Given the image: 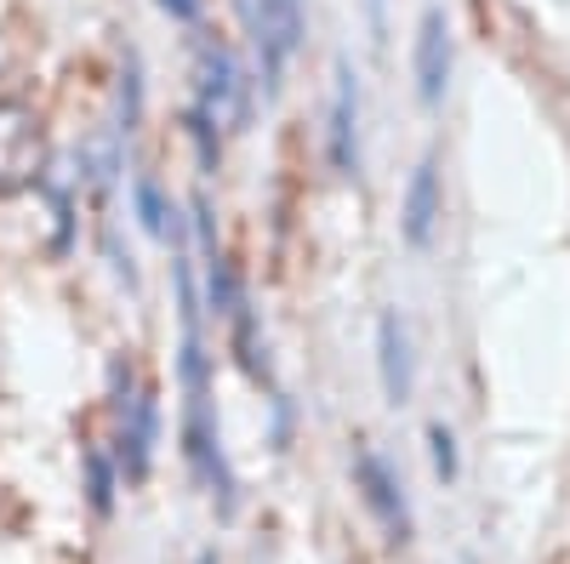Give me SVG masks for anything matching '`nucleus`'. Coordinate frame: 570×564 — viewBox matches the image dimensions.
<instances>
[{
  "label": "nucleus",
  "mask_w": 570,
  "mask_h": 564,
  "mask_svg": "<svg viewBox=\"0 0 570 564\" xmlns=\"http://www.w3.org/2000/svg\"><path fill=\"white\" fill-rule=\"evenodd\" d=\"M115 422H120V479H149V462H155V439H160V399L149 383H137L131 365H115Z\"/></svg>",
  "instance_id": "1"
},
{
  "label": "nucleus",
  "mask_w": 570,
  "mask_h": 564,
  "mask_svg": "<svg viewBox=\"0 0 570 564\" xmlns=\"http://www.w3.org/2000/svg\"><path fill=\"white\" fill-rule=\"evenodd\" d=\"M195 115H206L217 131H246L252 115V80L234 63L228 46L206 40L200 46V86H195Z\"/></svg>",
  "instance_id": "2"
},
{
  "label": "nucleus",
  "mask_w": 570,
  "mask_h": 564,
  "mask_svg": "<svg viewBox=\"0 0 570 564\" xmlns=\"http://www.w3.org/2000/svg\"><path fill=\"white\" fill-rule=\"evenodd\" d=\"M246 12H252V40H257V63H263V91H274L285 63L303 52L308 7L303 0H252Z\"/></svg>",
  "instance_id": "3"
},
{
  "label": "nucleus",
  "mask_w": 570,
  "mask_h": 564,
  "mask_svg": "<svg viewBox=\"0 0 570 564\" xmlns=\"http://www.w3.org/2000/svg\"><path fill=\"white\" fill-rule=\"evenodd\" d=\"M46 177V126L29 103H7L0 98V195Z\"/></svg>",
  "instance_id": "4"
},
{
  "label": "nucleus",
  "mask_w": 570,
  "mask_h": 564,
  "mask_svg": "<svg viewBox=\"0 0 570 564\" xmlns=\"http://www.w3.org/2000/svg\"><path fill=\"white\" fill-rule=\"evenodd\" d=\"M354 491L360 502L371 507V520L383 525L389 542H405L411 536V502H405V485L394 474V462L371 445H354Z\"/></svg>",
  "instance_id": "5"
},
{
  "label": "nucleus",
  "mask_w": 570,
  "mask_h": 564,
  "mask_svg": "<svg viewBox=\"0 0 570 564\" xmlns=\"http://www.w3.org/2000/svg\"><path fill=\"white\" fill-rule=\"evenodd\" d=\"M331 120H325V155L337 177H360V80L348 63H337L331 75Z\"/></svg>",
  "instance_id": "6"
},
{
  "label": "nucleus",
  "mask_w": 570,
  "mask_h": 564,
  "mask_svg": "<svg viewBox=\"0 0 570 564\" xmlns=\"http://www.w3.org/2000/svg\"><path fill=\"white\" fill-rule=\"evenodd\" d=\"M440 217H445V188H440V166L422 160L405 182V206H400V234L411 251H428L440 234Z\"/></svg>",
  "instance_id": "7"
},
{
  "label": "nucleus",
  "mask_w": 570,
  "mask_h": 564,
  "mask_svg": "<svg viewBox=\"0 0 570 564\" xmlns=\"http://www.w3.org/2000/svg\"><path fill=\"white\" fill-rule=\"evenodd\" d=\"M445 86H451V23L440 7H428L416 23V98L428 109H440Z\"/></svg>",
  "instance_id": "8"
},
{
  "label": "nucleus",
  "mask_w": 570,
  "mask_h": 564,
  "mask_svg": "<svg viewBox=\"0 0 570 564\" xmlns=\"http://www.w3.org/2000/svg\"><path fill=\"white\" fill-rule=\"evenodd\" d=\"M376 376H383V399L405 405L416 388V359H411V332L394 308L376 314Z\"/></svg>",
  "instance_id": "9"
},
{
  "label": "nucleus",
  "mask_w": 570,
  "mask_h": 564,
  "mask_svg": "<svg viewBox=\"0 0 570 564\" xmlns=\"http://www.w3.org/2000/svg\"><path fill=\"white\" fill-rule=\"evenodd\" d=\"M228 337H234V359L252 383H268V354H263V337H257V314H252V297L234 303L228 314Z\"/></svg>",
  "instance_id": "10"
},
{
  "label": "nucleus",
  "mask_w": 570,
  "mask_h": 564,
  "mask_svg": "<svg viewBox=\"0 0 570 564\" xmlns=\"http://www.w3.org/2000/svg\"><path fill=\"white\" fill-rule=\"evenodd\" d=\"M131 206H137L142 228H149L155 240H171V234H177V211H171V200H166V188H160L155 171H137L131 177Z\"/></svg>",
  "instance_id": "11"
},
{
  "label": "nucleus",
  "mask_w": 570,
  "mask_h": 564,
  "mask_svg": "<svg viewBox=\"0 0 570 564\" xmlns=\"http://www.w3.org/2000/svg\"><path fill=\"white\" fill-rule=\"evenodd\" d=\"M80 462H86V496H91V507L115 513V467H109V456H104L98 445H86Z\"/></svg>",
  "instance_id": "12"
},
{
  "label": "nucleus",
  "mask_w": 570,
  "mask_h": 564,
  "mask_svg": "<svg viewBox=\"0 0 570 564\" xmlns=\"http://www.w3.org/2000/svg\"><path fill=\"white\" fill-rule=\"evenodd\" d=\"M142 120V75H137V52H126V69H120V131H137Z\"/></svg>",
  "instance_id": "13"
},
{
  "label": "nucleus",
  "mask_w": 570,
  "mask_h": 564,
  "mask_svg": "<svg viewBox=\"0 0 570 564\" xmlns=\"http://www.w3.org/2000/svg\"><path fill=\"white\" fill-rule=\"evenodd\" d=\"M188 137H195V155H200V171H217V155H223V131L188 109Z\"/></svg>",
  "instance_id": "14"
},
{
  "label": "nucleus",
  "mask_w": 570,
  "mask_h": 564,
  "mask_svg": "<svg viewBox=\"0 0 570 564\" xmlns=\"http://www.w3.org/2000/svg\"><path fill=\"white\" fill-rule=\"evenodd\" d=\"M428 445H434V474L451 485V479L462 474V462H456V434L445 428V422H434V428H428Z\"/></svg>",
  "instance_id": "15"
},
{
  "label": "nucleus",
  "mask_w": 570,
  "mask_h": 564,
  "mask_svg": "<svg viewBox=\"0 0 570 564\" xmlns=\"http://www.w3.org/2000/svg\"><path fill=\"white\" fill-rule=\"evenodd\" d=\"M160 12H171L177 23H200V0H160Z\"/></svg>",
  "instance_id": "16"
},
{
  "label": "nucleus",
  "mask_w": 570,
  "mask_h": 564,
  "mask_svg": "<svg viewBox=\"0 0 570 564\" xmlns=\"http://www.w3.org/2000/svg\"><path fill=\"white\" fill-rule=\"evenodd\" d=\"M376 7H383V0H376Z\"/></svg>",
  "instance_id": "17"
}]
</instances>
